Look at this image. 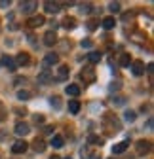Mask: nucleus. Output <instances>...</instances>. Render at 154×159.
<instances>
[{"instance_id":"nucleus-5","label":"nucleus","mask_w":154,"mask_h":159,"mask_svg":"<svg viewBox=\"0 0 154 159\" xmlns=\"http://www.w3.org/2000/svg\"><path fill=\"white\" fill-rule=\"evenodd\" d=\"M27 148H29V142H25V140H17V142L12 144V153H25Z\"/></svg>"},{"instance_id":"nucleus-33","label":"nucleus","mask_w":154,"mask_h":159,"mask_svg":"<svg viewBox=\"0 0 154 159\" xmlns=\"http://www.w3.org/2000/svg\"><path fill=\"white\" fill-rule=\"evenodd\" d=\"M13 82H15V85H21V84H25V82H27V78H21V76H17V78L13 80Z\"/></svg>"},{"instance_id":"nucleus-42","label":"nucleus","mask_w":154,"mask_h":159,"mask_svg":"<svg viewBox=\"0 0 154 159\" xmlns=\"http://www.w3.org/2000/svg\"><path fill=\"white\" fill-rule=\"evenodd\" d=\"M91 159H97V157H91Z\"/></svg>"},{"instance_id":"nucleus-22","label":"nucleus","mask_w":154,"mask_h":159,"mask_svg":"<svg viewBox=\"0 0 154 159\" xmlns=\"http://www.w3.org/2000/svg\"><path fill=\"white\" fill-rule=\"evenodd\" d=\"M107 30H110V29H114V25H116V21H114V17H105L103 19V23H101Z\"/></svg>"},{"instance_id":"nucleus-1","label":"nucleus","mask_w":154,"mask_h":159,"mask_svg":"<svg viewBox=\"0 0 154 159\" xmlns=\"http://www.w3.org/2000/svg\"><path fill=\"white\" fill-rule=\"evenodd\" d=\"M103 123H105V127L110 131V133H118L122 127H120V121L114 116H105V119H103Z\"/></svg>"},{"instance_id":"nucleus-15","label":"nucleus","mask_w":154,"mask_h":159,"mask_svg":"<svg viewBox=\"0 0 154 159\" xmlns=\"http://www.w3.org/2000/svg\"><path fill=\"white\" fill-rule=\"evenodd\" d=\"M29 61H31V57H29V53H19L17 55V59H15V65L19 66H25V65H29Z\"/></svg>"},{"instance_id":"nucleus-6","label":"nucleus","mask_w":154,"mask_h":159,"mask_svg":"<svg viewBox=\"0 0 154 159\" xmlns=\"http://www.w3.org/2000/svg\"><path fill=\"white\" fill-rule=\"evenodd\" d=\"M150 140H139L137 144H135V150H137V153L139 155H145V153H148L150 152Z\"/></svg>"},{"instance_id":"nucleus-11","label":"nucleus","mask_w":154,"mask_h":159,"mask_svg":"<svg viewBox=\"0 0 154 159\" xmlns=\"http://www.w3.org/2000/svg\"><path fill=\"white\" fill-rule=\"evenodd\" d=\"M69 78V66H59V68H57V76L53 78L55 80V82H63V80H67Z\"/></svg>"},{"instance_id":"nucleus-19","label":"nucleus","mask_w":154,"mask_h":159,"mask_svg":"<svg viewBox=\"0 0 154 159\" xmlns=\"http://www.w3.org/2000/svg\"><path fill=\"white\" fill-rule=\"evenodd\" d=\"M44 63L46 65H57V63H59V55H57V53H48L46 59H44Z\"/></svg>"},{"instance_id":"nucleus-14","label":"nucleus","mask_w":154,"mask_h":159,"mask_svg":"<svg viewBox=\"0 0 154 159\" xmlns=\"http://www.w3.org/2000/svg\"><path fill=\"white\" fill-rule=\"evenodd\" d=\"M36 6H38V2H32V0L31 2H21V11L23 13H32Z\"/></svg>"},{"instance_id":"nucleus-10","label":"nucleus","mask_w":154,"mask_h":159,"mask_svg":"<svg viewBox=\"0 0 154 159\" xmlns=\"http://www.w3.org/2000/svg\"><path fill=\"white\" fill-rule=\"evenodd\" d=\"M131 72L135 74V76H143V74H145V65H143V61H133V63H131Z\"/></svg>"},{"instance_id":"nucleus-40","label":"nucleus","mask_w":154,"mask_h":159,"mask_svg":"<svg viewBox=\"0 0 154 159\" xmlns=\"http://www.w3.org/2000/svg\"><path fill=\"white\" fill-rule=\"evenodd\" d=\"M51 131H53V127H50V125H48V127H44V133H51Z\"/></svg>"},{"instance_id":"nucleus-9","label":"nucleus","mask_w":154,"mask_h":159,"mask_svg":"<svg viewBox=\"0 0 154 159\" xmlns=\"http://www.w3.org/2000/svg\"><path fill=\"white\" fill-rule=\"evenodd\" d=\"M29 131H31V127H29V123H25V121H19V123L15 125V134H19V136L29 134Z\"/></svg>"},{"instance_id":"nucleus-36","label":"nucleus","mask_w":154,"mask_h":159,"mask_svg":"<svg viewBox=\"0 0 154 159\" xmlns=\"http://www.w3.org/2000/svg\"><path fill=\"white\" fill-rule=\"evenodd\" d=\"M42 121H44V116H38V114H36V116H34V123H42Z\"/></svg>"},{"instance_id":"nucleus-13","label":"nucleus","mask_w":154,"mask_h":159,"mask_svg":"<svg viewBox=\"0 0 154 159\" xmlns=\"http://www.w3.org/2000/svg\"><path fill=\"white\" fill-rule=\"evenodd\" d=\"M103 136H99V134H89L88 136V144H91V146H103Z\"/></svg>"},{"instance_id":"nucleus-23","label":"nucleus","mask_w":154,"mask_h":159,"mask_svg":"<svg viewBox=\"0 0 154 159\" xmlns=\"http://www.w3.org/2000/svg\"><path fill=\"white\" fill-rule=\"evenodd\" d=\"M65 144V140H63V136H59V134H55L53 138H51V146L53 148H61Z\"/></svg>"},{"instance_id":"nucleus-27","label":"nucleus","mask_w":154,"mask_h":159,"mask_svg":"<svg viewBox=\"0 0 154 159\" xmlns=\"http://www.w3.org/2000/svg\"><path fill=\"white\" fill-rule=\"evenodd\" d=\"M91 10H93V6H91L89 2H86V4H80V11H82V13H91Z\"/></svg>"},{"instance_id":"nucleus-2","label":"nucleus","mask_w":154,"mask_h":159,"mask_svg":"<svg viewBox=\"0 0 154 159\" xmlns=\"http://www.w3.org/2000/svg\"><path fill=\"white\" fill-rule=\"evenodd\" d=\"M80 80H84V84H93L95 82V72L91 66H86L82 72H80Z\"/></svg>"},{"instance_id":"nucleus-25","label":"nucleus","mask_w":154,"mask_h":159,"mask_svg":"<svg viewBox=\"0 0 154 159\" xmlns=\"http://www.w3.org/2000/svg\"><path fill=\"white\" fill-rule=\"evenodd\" d=\"M129 63H131L129 55H128V53H122V55H120V66H129Z\"/></svg>"},{"instance_id":"nucleus-21","label":"nucleus","mask_w":154,"mask_h":159,"mask_svg":"<svg viewBox=\"0 0 154 159\" xmlns=\"http://www.w3.org/2000/svg\"><path fill=\"white\" fill-rule=\"evenodd\" d=\"M69 112H70V114H78V112H80V102L76 101V98L69 101Z\"/></svg>"},{"instance_id":"nucleus-7","label":"nucleus","mask_w":154,"mask_h":159,"mask_svg":"<svg viewBox=\"0 0 154 159\" xmlns=\"http://www.w3.org/2000/svg\"><path fill=\"white\" fill-rule=\"evenodd\" d=\"M0 63H2V66H6L10 72H15V70H17V65H15V61H13L12 57H8V55H4Z\"/></svg>"},{"instance_id":"nucleus-37","label":"nucleus","mask_w":154,"mask_h":159,"mask_svg":"<svg viewBox=\"0 0 154 159\" xmlns=\"http://www.w3.org/2000/svg\"><path fill=\"white\" fill-rule=\"evenodd\" d=\"M0 6H2V8H6V6H10V0H0Z\"/></svg>"},{"instance_id":"nucleus-30","label":"nucleus","mask_w":154,"mask_h":159,"mask_svg":"<svg viewBox=\"0 0 154 159\" xmlns=\"http://www.w3.org/2000/svg\"><path fill=\"white\" fill-rule=\"evenodd\" d=\"M29 97H31L29 91H19L17 93V98H21V101H29Z\"/></svg>"},{"instance_id":"nucleus-26","label":"nucleus","mask_w":154,"mask_h":159,"mask_svg":"<svg viewBox=\"0 0 154 159\" xmlns=\"http://www.w3.org/2000/svg\"><path fill=\"white\" fill-rule=\"evenodd\" d=\"M135 117H137V114L133 112V110H128V112L124 114V119H126V121H129V123H131V121H135Z\"/></svg>"},{"instance_id":"nucleus-39","label":"nucleus","mask_w":154,"mask_h":159,"mask_svg":"<svg viewBox=\"0 0 154 159\" xmlns=\"http://www.w3.org/2000/svg\"><path fill=\"white\" fill-rule=\"evenodd\" d=\"M110 89H120V84H118V82H116V84H112V85H110Z\"/></svg>"},{"instance_id":"nucleus-12","label":"nucleus","mask_w":154,"mask_h":159,"mask_svg":"<svg viewBox=\"0 0 154 159\" xmlns=\"http://www.w3.org/2000/svg\"><path fill=\"white\" fill-rule=\"evenodd\" d=\"M55 42H57V36H55V32H53V30H48V32L44 34V44H46L48 48H51Z\"/></svg>"},{"instance_id":"nucleus-28","label":"nucleus","mask_w":154,"mask_h":159,"mask_svg":"<svg viewBox=\"0 0 154 159\" xmlns=\"http://www.w3.org/2000/svg\"><path fill=\"white\" fill-rule=\"evenodd\" d=\"M108 10H110L112 13H118V11H120V2H110V4H108Z\"/></svg>"},{"instance_id":"nucleus-16","label":"nucleus","mask_w":154,"mask_h":159,"mask_svg":"<svg viewBox=\"0 0 154 159\" xmlns=\"http://www.w3.org/2000/svg\"><path fill=\"white\" fill-rule=\"evenodd\" d=\"M61 25H63V27H65L67 30H72V29H76V19H74V17H69V15H67V17L63 19V23H61Z\"/></svg>"},{"instance_id":"nucleus-17","label":"nucleus","mask_w":154,"mask_h":159,"mask_svg":"<svg viewBox=\"0 0 154 159\" xmlns=\"http://www.w3.org/2000/svg\"><path fill=\"white\" fill-rule=\"evenodd\" d=\"M44 8H46V11H48V13H57V11L61 10L57 2H50V0H48V2H44Z\"/></svg>"},{"instance_id":"nucleus-29","label":"nucleus","mask_w":154,"mask_h":159,"mask_svg":"<svg viewBox=\"0 0 154 159\" xmlns=\"http://www.w3.org/2000/svg\"><path fill=\"white\" fill-rule=\"evenodd\" d=\"M6 116H8V110H6V106H4L2 102H0V121H4Z\"/></svg>"},{"instance_id":"nucleus-8","label":"nucleus","mask_w":154,"mask_h":159,"mask_svg":"<svg viewBox=\"0 0 154 159\" xmlns=\"http://www.w3.org/2000/svg\"><path fill=\"white\" fill-rule=\"evenodd\" d=\"M128 148H129V140H122V142H118V144H114V146H112V153H114V155L124 153Z\"/></svg>"},{"instance_id":"nucleus-38","label":"nucleus","mask_w":154,"mask_h":159,"mask_svg":"<svg viewBox=\"0 0 154 159\" xmlns=\"http://www.w3.org/2000/svg\"><path fill=\"white\" fill-rule=\"evenodd\" d=\"M15 112H17V116H25L27 114V110H19V108H15Z\"/></svg>"},{"instance_id":"nucleus-4","label":"nucleus","mask_w":154,"mask_h":159,"mask_svg":"<svg viewBox=\"0 0 154 159\" xmlns=\"http://www.w3.org/2000/svg\"><path fill=\"white\" fill-rule=\"evenodd\" d=\"M46 23V19H44V15H32V17H29V21H27V25L31 27V29H36V27H42Z\"/></svg>"},{"instance_id":"nucleus-24","label":"nucleus","mask_w":154,"mask_h":159,"mask_svg":"<svg viewBox=\"0 0 154 159\" xmlns=\"http://www.w3.org/2000/svg\"><path fill=\"white\" fill-rule=\"evenodd\" d=\"M88 59H89V63H99V61H101V53H99V51H91V53L88 55Z\"/></svg>"},{"instance_id":"nucleus-31","label":"nucleus","mask_w":154,"mask_h":159,"mask_svg":"<svg viewBox=\"0 0 154 159\" xmlns=\"http://www.w3.org/2000/svg\"><path fill=\"white\" fill-rule=\"evenodd\" d=\"M86 27H88V30H95V29H97V21H95V19H89Z\"/></svg>"},{"instance_id":"nucleus-41","label":"nucleus","mask_w":154,"mask_h":159,"mask_svg":"<svg viewBox=\"0 0 154 159\" xmlns=\"http://www.w3.org/2000/svg\"><path fill=\"white\" fill-rule=\"evenodd\" d=\"M50 159H61V157H59V155H51Z\"/></svg>"},{"instance_id":"nucleus-34","label":"nucleus","mask_w":154,"mask_h":159,"mask_svg":"<svg viewBox=\"0 0 154 159\" xmlns=\"http://www.w3.org/2000/svg\"><path fill=\"white\" fill-rule=\"evenodd\" d=\"M91 40H82V48H91Z\"/></svg>"},{"instance_id":"nucleus-20","label":"nucleus","mask_w":154,"mask_h":159,"mask_svg":"<svg viewBox=\"0 0 154 159\" xmlns=\"http://www.w3.org/2000/svg\"><path fill=\"white\" fill-rule=\"evenodd\" d=\"M65 93L70 95V97H78V95H80V87H78V85H74V84H70V85H67Z\"/></svg>"},{"instance_id":"nucleus-32","label":"nucleus","mask_w":154,"mask_h":159,"mask_svg":"<svg viewBox=\"0 0 154 159\" xmlns=\"http://www.w3.org/2000/svg\"><path fill=\"white\" fill-rule=\"evenodd\" d=\"M51 106H53V108H61V101H59V97H51Z\"/></svg>"},{"instance_id":"nucleus-18","label":"nucleus","mask_w":154,"mask_h":159,"mask_svg":"<svg viewBox=\"0 0 154 159\" xmlns=\"http://www.w3.org/2000/svg\"><path fill=\"white\" fill-rule=\"evenodd\" d=\"M32 148H34V152H38V153H42V152L46 150V142L42 140V138H36V140L32 142Z\"/></svg>"},{"instance_id":"nucleus-35","label":"nucleus","mask_w":154,"mask_h":159,"mask_svg":"<svg viewBox=\"0 0 154 159\" xmlns=\"http://www.w3.org/2000/svg\"><path fill=\"white\" fill-rule=\"evenodd\" d=\"M133 15H135V13H124L122 19H124V21H129V19H133Z\"/></svg>"},{"instance_id":"nucleus-3","label":"nucleus","mask_w":154,"mask_h":159,"mask_svg":"<svg viewBox=\"0 0 154 159\" xmlns=\"http://www.w3.org/2000/svg\"><path fill=\"white\" fill-rule=\"evenodd\" d=\"M38 84H42V85H46V84H50L51 82V80H53V72L50 70V68H44L40 74H38Z\"/></svg>"}]
</instances>
